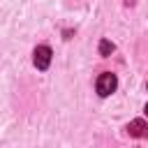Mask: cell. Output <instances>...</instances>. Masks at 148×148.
I'll return each instance as SVG.
<instances>
[{
    "instance_id": "cell-1",
    "label": "cell",
    "mask_w": 148,
    "mask_h": 148,
    "mask_svg": "<svg viewBox=\"0 0 148 148\" xmlns=\"http://www.w3.org/2000/svg\"><path fill=\"white\" fill-rule=\"evenodd\" d=\"M95 88H97V95H99V97H109V95L116 92V88H118V76L111 74V72H102V74L97 76Z\"/></svg>"
},
{
    "instance_id": "cell-2",
    "label": "cell",
    "mask_w": 148,
    "mask_h": 148,
    "mask_svg": "<svg viewBox=\"0 0 148 148\" xmlns=\"http://www.w3.org/2000/svg\"><path fill=\"white\" fill-rule=\"evenodd\" d=\"M32 65L37 67V69H49V65H51V49L46 46V44H42V46H37L35 51H32Z\"/></svg>"
},
{
    "instance_id": "cell-3",
    "label": "cell",
    "mask_w": 148,
    "mask_h": 148,
    "mask_svg": "<svg viewBox=\"0 0 148 148\" xmlns=\"http://www.w3.org/2000/svg\"><path fill=\"white\" fill-rule=\"evenodd\" d=\"M125 130H127V134H130V136H146V134H148V125H146L143 120H139V118H136V120H132Z\"/></svg>"
},
{
    "instance_id": "cell-4",
    "label": "cell",
    "mask_w": 148,
    "mask_h": 148,
    "mask_svg": "<svg viewBox=\"0 0 148 148\" xmlns=\"http://www.w3.org/2000/svg\"><path fill=\"white\" fill-rule=\"evenodd\" d=\"M113 49H116V46H113V42H109V39H102V42H99V56H104V58H106V56H111V53H113Z\"/></svg>"
},
{
    "instance_id": "cell-5",
    "label": "cell",
    "mask_w": 148,
    "mask_h": 148,
    "mask_svg": "<svg viewBox=\"0 0 148 148\" xmlns=\"http://www.w3.org/2000/svg\"><path fill=\"white\" fill-rule=\"evenodd\" d=\"M125 5H130V7H132V5H134V0H125Z\"/></svg>"
},
{
    "instance_id": "cell-6",
    "label": "cell",
    "mask_w": 148,
    "mask_h": 148,
    "mask_svg": "<svg viewBox=\"0 0 148 148\" xmlns=\"http://www.w3.org/2000/svg\"><path fill=\"white\" fill-rule=\"evenodd\" d=\"M146 113H148V104H146Z\"/></svg>"
}]
</instances>
